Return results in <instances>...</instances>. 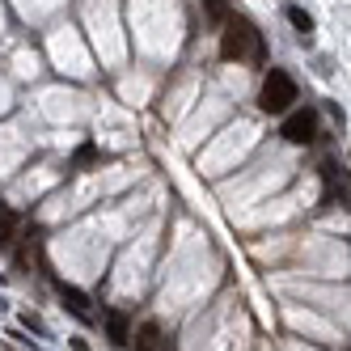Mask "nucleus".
<instances>
[{
	"instance_id": "1",
	"label": "nucleus",
	"mask_w": 351,
	"mask_h": 351,
	"mask_svg": "<svg viewBox=\"0 0 351 351\" xmlns=\"http://www.w3.org/2000/svg\"><path fill=\"white\" fill-rule=\"evenodd\" d=\"M220 56L224 60H250V64H263L267 60V47H263V34H258V26L250 17H229L220 26Z\"/></svg>"
},
{
	"instance_id": "10",
	"label": "nucleus",
	"mask_w": 351,
	"mask_h": 351,
	"mask_svg": "<svg viewBox=\"0 0 351 351\" xmlns=\"http://www.w3.org/2000/svg\"><path fill=\"white\" fill-rule=\"evenodd\" d=\"M21 326H26V330H34L38 339H47V326H43V317H34V313H21Z\"/></svg>"
},
{
	"instance_id": "6",
	"label": "nucleus",
	"mask_w": 351,
	"mask_h": 351,
	"mask_svg": "<svg viewBox=\"0 0 351 351\" xmlns=\"http://www.w3.org/2000/svg\"><path fill=\"white\" fill-rule=\"evenodd\" d=\"M106 335H110V343H114V347H128V343H132V326H128V313L110 309V313H106Z\"/></svg>"
},
{
	"instance_id": "4",
	"label": "nucleus",
	"mask_w": 351,
	"mask_h": 351,
	"mask_svg": "<svg viewBox=\"0 0 351 351\" xmlns=\"http://www.w3.org/2000/svg\"><path fill=\"white\" fill-rule=\"evenodd\" d=\"M132 347H136V351H157V347H161V322H153V317L140 322L136 335H132Z\"/></svg>"
},
{
	"instance_id": "3",
	"label": "nucleus",
	"mask_w": 351,
	"mask_h": 351,
	"mask_svg": "<svg viewBox=\"0 0 351 351\" xmlns=\"http://www.w3.org/2000/svg\"><path fill=\"white\" fill-rule=\"evenodd\" d=\"M280 136H284L288 144H309V140L317 136V110H313V106H300V110H288V119H284V128H280Z\"/></svg>"
},
{
	"instance_id": "8",
	"label": "nucleus",
	"mask_w": 351,
	"mask_h": 351,
	"mask_svg": "<svg viewBox=\"0 0 351 351\" xmlns=\"http://www.w3.org/2000/svg\"><path fill=\"white\" fill-rule=\"evenodd\" d=\"M13 241H17V216L0 208V250H13Z\"/></svg>"
},
{
	"instance_id": "9",
	"label": "nucleus",
	"mask_w": 351,
	"mask_h": 351,
	"mask_svg": "<svg viewBox=\"0 0 351 351\" xmlns=\"http://www.w3.org/2000/svg\"><path fill=\"white\" fill-rule=\"evenodd\" d=\"M204 13H208V21H212V26H224V21L233 17L229 0H204Z\"/></svg>"
},
{
	"instance_id": "7",
	"label": "nucleus",
	"mask_w": 351,
	"mask_h": 351,
	"mask_svg": "<svg viewBox=\"0 0 351 351\" xmlns=\"http://www.w3.org/2000/svg\"><path fill=\"white\" fill-rule=\"evenodd\" d=\"M288 21H292V30H296V38L309 47V34H313V17L305 13V9H296V5H288Z\"/></svg>"
},
{
	"instance_id": "2",
	"label": "nucleus",
	"mask_w": 351,
	"mask_h": 351,
	"mask_svg": "<svg viewBox=\"0 0 351 351\" xmlns=\"http://www.w3.org/2000/svg\"><path fill=\"white\" fill-rule=\"evenodd\" d=\"M292 102H296V81L288 77L284 68H271L263 77V89H258V106L267 114H288Z\"/></svg>"
},
{
	"instance_id": "5",
	"label": "nucleus",
	"mask_w": 351,
	"mask_h": 351,
	"mask_svg": "<svg viewBox=\"0 0 351 351\" xmlns=\"http://www.w3.org/2000/svg\"><path fill=\"white\" fill-rule=\"evenodd\" d=\"M60 296H64V309H72L81 322H93V313H89V296L81 292V288H72V284H60Z\"/></svg>"
}]
</instances>
